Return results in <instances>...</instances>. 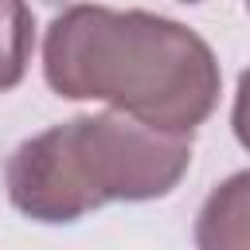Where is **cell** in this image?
<instances>
[{
    "mask_svg": "<svg viewBox=\"0 0 250 250\" xmlns=\"http://www.w3.org/2000/svg\"><path fill=\"white\" fill-rule=\"evenodd\" d=\"M246 12H250V0H246Z\"/></svg>",
    "mask_w": 250,
    "mask_h": 250,
    "instance_id": "7",
    "label": "cell"
},
{
    "mask_svg": "<svg viewBox=\"0 0 250 250\" xmlns=\"http://www.w3.org/2000/svg\"><path fill=\"white\" fill-rule=\"evenodd\" d=\"M191 238L195 250H250V168L207 191Z\"/></svg>",
    "mask_w": 250,
    "mask_h": 250,
    "instance_id": "3",
    "label": "cell"
},
{
    "mask_svg": "<svg viewBox=\"0 0 250 250\" xmlns=\"http://www.w3.org/2000/svg\"><path fill=\"white\" fill-rule=\"evenodd\" d=\"M180 4H199V0H180Z\"/></svg>",
    "mask_w": 250,
    "mask_h": 250,
    "instance_id": "6",
    "label": "cell"
},
{
    "mask_svg": "<svg viewBox=\"0 0 250 250\" xmlns=\"http://www.w3.org/2000/svg\"><path fill=\"white\" fill-rule=\"evenodd\" d=\"M188 168L191 133L105 109L78 113L20 141L4 164V188L23 219L62 227L105 203L164 199Z\"/></svg>",
    "mask_w": 250,
    "mask_h": 250,
    "instance_id": "2",
    "label": "cell"
},
{
    "mask_svg": "<svg viewBox=\"0 0 250 250\" xmlns=\"http://www.w3.org/2000/svg\"><path fill=\"white\" fill-rule=\"evenodd\" d=\"M43 78L66 102H105L172 133H195L219 105L211 43L145 8L70 4L43 35Z\"/></svg>",
    "mask_w": 250,
    "mask_h": 250,
    "instance_id": "1",
    "label": "cell"
},
{
    "mask_svg": "<svg viewBox=\"0 0 250 250\" xmlns=\"http://www.w3.org/2000/svg\"><path fill=\"white\" fill-rule=\"evenodd\" d=\"M230 129H234V141L250 152V66L238 74V86H234V105H230Z\"/></svg>",
    "mask_w": 250,
    "mask_h": 250,
    "instance_id": "5",
    "label": "cell"
},
{
    "mask_svg": "<svg viewBox=\"0 0 250 250\" xmlns=\"http://www.w3.org/2000/svg\"><path fill=\"white\" fill-rule=\"evenodd\" d=\"M35 12L27 0H0V94L16 90L31 66Z\"/></svg>",
    "mask_w": 250,
    "mask_h": 250,
    "instance_id": "4",
    "label": "cell"
}]
</instances>
